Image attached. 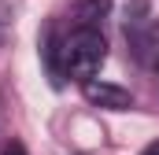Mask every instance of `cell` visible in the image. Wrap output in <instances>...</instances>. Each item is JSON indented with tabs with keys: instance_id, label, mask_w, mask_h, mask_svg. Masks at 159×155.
<instances>
[{
	"instance_id": "2",
	"label": "cell",
	"mask_w": 159,
	"mask_h": 155,
	"mask_svg": "<svg viewBox=\"0 0 159 155\" xmlns=\"http://www.w3.org/2000/svg\"><path fill=\"white\" fill-rule=\"evenodd\" d=\"M81 96L93 104V107H104V111H129L133 107V96H129V89H122L115 81H85L81 85Z\"/></svg>"
},
{
	"instance_id": "3",
	"label": "cell",
	"mask_w": 159,
	"mask_h": 155,
	"mask_svg": "<svg viewBox=\"0 0 159 155\" xmlns=\"http://www.w3.org/2000/svg\"><path fill=\"white\" fill-rule=\"evenodd\" d=\"M107 11H111V0H78V7H74L78 30H100Z\"/></svg>"
},
{
	"instance_id": "1",
	"label": "cell",
	"mask_w": 159,
	"mask_h": 155,
	"mask_svg": "<svg viewBox=\"0 0 159 155\" xmlns=\"http://www.w3.org/2000/svg\"><path fill=\"white\" fill-rule=\"evenodd\" d=\"M107 59V41L100 30H74L63 41V74L78 78L81 85L93 81V74Z\"/></svg>"
},
{
	"instance_id": "5",
	"label": "cell",
	"mask_w": 159,
	"mask_h": 155,
	"mask_svg": "<svg viewBox=\"0 0 159 155\" xmlns=\"http://www.w3.org/2000/svg\"><path fill=\"white\" fill-rule=\"evenodd\" d=\"M141 155H159V140H152V144H148V148H144Z\"/></svg>"
},
{
	"instance_id": "4",
	"label": "cell",
	"mask_w": 159,
	"mask_h": 155,
	"mask_svg": "<svg viewBox=\"0 0 159 155\" xmlns=\"http://www.w3.org/2000/svg\"><path fill=\"white\" fill-rule=\"evenodd\" d=\"M4 155H26V148H22V144H19V140H11V144H7V148H4Z\"/></svg>"
}]
</instances>
